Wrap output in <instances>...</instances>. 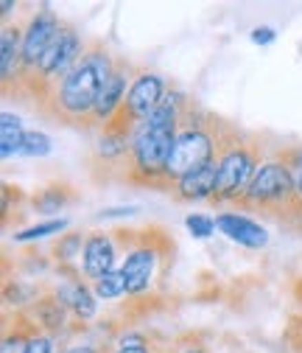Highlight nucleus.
I'll use <instances>...</instances> for the list:
<instances>
[{
    "mask_svg": "<svg viewBox=\"0 0 302 353\" xmlns=\"http://www.w3.org/2000/svg\"><path fill=\"white\" fill-rule=\"evenodd\" d=\"M191 107L188 96L182 93H165V101L143 121L135 126L132 135V154H129V165L132 174L143 183H165V165L174 152L177 135L182 129V115Z\"/></svg>",
    "mask_w": 302,
    "mask_h": 353,
    "instance_id": "1",
    "label": "nucleus"
},
{
    "mask_svg": "<svg viewBox=\"0 0 302 353\" xmlns=\"http://www.w3.org/2000/svg\"><path fill=\"white\" fill-rule=\"evenodd\" d=\"M115 62L104 46H90L76 68L54 87V110L62 121H90L104 84L115 73Z\"/></svg>",
    "mask_w": 302,
    "mask_h": 353,
    "instance_id": "2",
    "label": "nucleus"
},
{
    "mask_svg": "<svg viewBox=\"0 0 302 353\" xmlns=\"http://www.w3.org/2000/svg\"><path fill=\"white\" fill-rule=\"evenodd\" d=\"M215 152H219V138L213 135V129L199 121H185V115H182V129H180L174 152H171L168 165H165V183L174 185L182 176L215 163L219 160Z\"/></svg>",
    "mask_w": 302,
    "mask_h": 353,
    "instance_id": "3",
    "label": "nucleus"
},
{
    "mask_svg": "<svg viewBox=\"0 0 302 353\" xmlns=\"http://www.w3.org/2000/svg\"><path fill=\"white\" fill-rule=\"evenodd\" d=\"M241 205H255V208L269 210V213H277L283 208L299 210L302 205L296 199V185H294V174H291L288 163L285 160L261 163V168H257V174L252 176Z\"/></svg>",
    "mask_w": 302,
    "mask_h": 353,
    "instance_id": "4",
    "label": "nucleus"
},
{
    "mask_svg": "<svg viewBox=\"0 0 302 353\" xmlns=\"http://www.w3.org/2000/svg\"><path fill=\"white\" fill-rule=\"evenodd\" d=\"M219 183H215V202H241L252 176L257 174V149L249 143H230L219 152L215 160Z\"/></svg>",
    "mask_w": 302,
    "mask_h": 353,
    "instance_id": "5",
    "label": "nucleus"
},
{
    "mask_svg": "<svg viewBox=\"0 0 302 353\" xmlns=\"http://www.w3.org/2000/svg\"><path fill=\"white\" fill-rule=\"evenodd\" d=\"M84 51L87 48H84L78 31L73 26H62L59 37L51 42V48L45 51V57H42V62L36 68V79L42 84H54V81L59 84L76 68V62L84 57Z\"/></svg>",
    "mask_w": 302,
    "mask_h": 353,
    "instance_id": "6",
    "label": "nucleus"
},
{
    "mask_svg": "<svg viewBox=\"0 0 302 353\" xmlns=\"http://www.w3.org/2000/svg\"><path fill=\"white\" fill-rule=\"evenodd\" d=\"M62 26L65 23L51 9H39L28 20V26L23 28V76L25 79H31V73H36L42 57L51 48V42L59 37Z\"/></svg>",
    "mask_w": 302,
    "mask_h": 353,
    "instance_id": "7",
    "label": "nucleus"
},
{
    "mask_svg": "<svg viewBox=\"0 0 302 353\" xmlns=\"http://www.w3.org/2000/svg\"><path fill=\"white\" fill-rule=\"evenodd\" d=\"M165 93H168V90H165L162 76L149 73V70L138 73L135 81H132V87H129V93H126L123 115L132 121L135 126L143 123V121H146V118L165 101Z\"/></svg>",
    "mask_w": 302,
    "mask_h": 353,
    "instance_id": "8",
    "label": "nucleus"
},
{
    "mask_svg": "<svg viewBox=\"0 0 302 353\" xmlns=\"http://www.w3.org/2000/svg\"><path fill=\"white\" fill-rule=\"evenodd\" d=\"M160 270V250L151 244H138L129 250V255L120 263V272L126 281V294H143L151 289Z\"/></svg>",
    "mask_w": 302,
    "mask_h": 353,
    "instance_id": "9",
    "label": "nucleus"
},
{
    "mask_svg": "<svg viewBox=\"0 0 302 353\" xmlns=\"http://www.w3.org/2000/svg\"><path fill=\"white\" fill-rule=\"evenodd\" d=\"M215 228H219V233H224L233 244L246 247V250H263L269 244V230L246 213H230V210L219 213L215 216Z\"/></svg>",
    "mask_w": 302,
    "mask_h": 353,
    "instance_id": "10",
    "label": "nucleus"
},
{
    "mask_svg": "<svg viewBox=\"0 0 302 353\" xmlns=\"http://www.w3.org/2000/svg\"><path fill=\"white\" fill-rule=\"evenodd\" d=\"M115 261H118L115 239L109 233H90L81 252V275L96 283L115 270Z\"/></svg>",
    "mask_w": 302,
    "mask_h": 353,
    "instance_id": "11",
    "label": "nucleus"
},
{
    "mask_svg": "<svg viewBox=\"0 0 302 353\" xmlns=\"http://www.w3.org/2000/svg\"><path fill=\"white\" fill-rule=\"evenodd\" d=\"M129 73H126V68H118L112 76H109V81L104 84V90H101V96H98V104H96V110H93V115H90V126H98V129H104V126H109L118 115H120V110H123V104H126V93H129Z\"/></svg>",
    "mask_w": 302,
    "mask_h": 353,
    "instance_id": "12",
    "label": "nucleus"
},
{
    "mask_svg": "<svg viewBox=\"0 0 302 353\" xmlns=\"http://www.w3.org/2000/svg\"><path fill=\"white\" fill-rule=\"evenodd\" d=\"M54 297L67 308V312H73L81 323H87L96 317L98 312V294L90 283H84L81 278H65L56 289H54Z\"/></svg>",
    "mask_w": 302,
    "mask_h": 353,
    "instance_id": "13",
    "label": "nucleus"
},
{
    "mask_svg": "<svg viewBox=\"0 0 302 353\" xmlns=\"http://www.w3.org/2000/svg\"><path fill=\"white\" fill-rule=\"evenodd\" d=\"M23 76V28L3 26L0 31V79H3V90Z\"/></svg>",
    "mask_w": 302,
    "mask_h": 353,
    "instance_id": "14",
    "label": "nucleus"
},
{
    "mask_svg": "<svg viewBox=\"0 0 302 353\" xmlns=\"http://www.w3.org/2000/svg\"><path fill=\"white\" fill-rule=\"evenodd\" d=\"M215 183H219V168L215 163L182 176L174 183V196L180 202H202V199H215Z\"/></svg>",
    "mask_w": 302,
    "mask_h": 353,
    "instance_id": "15",
    "label": "nucleus"
},
{
    "mask_svg": "<svg viewBox=\"0 0 302 353\" xmlns=\"http://www.w3.org/2000/svg\"><path fill=\"white\" fill-rule=\"evenodd\" d=\"M31 317L34 323L45 331V334H56L65 328V317H67V308L54 297V294H45V297H39L34 305H31Z\"/></svg>",
    "mask_w": 302,
    "mask_h": 353,
    "instance_id": "16",
    "label": "nucleus"
},
{
    "mask_svg": "<svg viewBox=\"0 0 302 353\" xmlns=\"http://www.w3.org/2000/svg\"><path fill=\"white\" fill-rule=\"evenodd\" d=\"M23 143H25L23 121H20V115L6 110L3 115H0V157L12 160V157L23 154Z\"/></svg>",
    "mask_w": 302,
    "mask_h": 353,
    "instance_id": "17",
    "label": "nucleus"
},
{
    "mask_svg": "<svg viewBox=\"0 0 302 353\" xmlns=\"http://www.w3.org/2000/svg\"><path fill=\"white\" fill-rule=\"evenodd\" d=\"M67 202H73V191H70V185H65V183H54V185H45L42 191L34 194L31 208H34L36 213H42V216H54V213H59Z\"/></svg>",
    "mask_w": 302,
    "mask_h": 353,
    "instance_id": "18",
    "label": "nucleus"
},
{
    "mask_svg": "<svg viewBox=\"0 0 302 353\" xmlns=\"http://www.w3.org/2000/svg\"><path fill=\"white\" fill-rule=\"evenodd\" d=\"M67 230V219H48V222H39V225H31V228H23L17 230L12 239L17 244H28V241H39V239H48L54 233H62Z\"/></svg>",
    "mask_w": 302,
    "mask_h": 353,
    "instance_id": "19",
    "label": "nucleus"
},
{
    "mask_svg": "<svg viewBox=\"0 0 302 353\" xmlns=\"http://www.w3.org/2000/svg\"><path fill=\"white\" fill-rule=\"evenodd\" d=\"M84 244H87V236L84 233H65V236H59V241L54 247V258L59 263H70V261L81 258Z\"/></svg>",
    "mask_w": 302,
    "mask_h": 353,
    "instance_id": "20",
    "label": "nucleus"
},
{
    "mask_svg": "<svg viewBox=\"0 0 302 353\" xmlns=\"http://www.w3.org/2000/svg\"><path fill=\"white\" fill-rule=\"evenodd\" d=\"M51 152H54V141H51V135H45L42 129H31V132H25L23 157H34V160H39V157H48Z\"/></svg>",
    "mask_w": 302,
    "mask_h": 353,
    "instance_id": "21",
    "label": "nucleus"
},
{
    "mask_svg": "<svg viewBox=\"0 0 302 353\" xmlns=\"http://www.w3.org/2000/svg\"><path fill=\"white\" fill-rule=\"evenodd\" d=\"M93 289H96L98 300H118V297H123V294H126V281H123V272H120V270L107 272L101 281H96V283H93Z\"/></svg>",
    "mask_w": 302,
    "mask_h": 353,
    "instance_id": "22",
    "label": "nucleus"
},
{
    "mask_svg": "<svg viewBox=\"0 0 302 353\" xmlns=\"http://www.w3.org/2000/svg\"><path fill=\"white\" fill-rule=\"evenodd\" d=\"M185 228H188V233L193 236V239H210L215 230V219L213 216H207V213H191V216H185Z\"/></svg>",
    "mask_w": 302,
    "mask_h": 353,
    "instance_id": "23",
    "label": "nucleus"
},
{
    "mask_svg": "<svg viewBox=\"0 0 302 353\" xmlns=\"http://www.w3.org/2000/svg\"><path fill=\"white\" fill-rule=\"evenodd\" d=\"M36 289L34 286H23V283H9L6 286V305H25V303H36Z\"/></svg>",
    "mask_w": 302,
    "mask_h": 353,
    "instance_id": "24",
    "label": "nucleus"
},
{
    "mask_svg": "<svg viewBox=\"0 0 302 353\" xmlns=\"http://www.w3.org/2000/svg\"><path fill=\"white\" fill-rule=\"evenodd\" d=\"M34 334H36V331H34ZM34 334H25V331H9V334L3 336V345H0V353H25L28 339H31Z\"/></svg>",
    "mask_w": 302,
    "mask_h": 353,
    "instance_id": "25",
    "label": "nucleus"
},
{
    "mask_svg": "<svg viewBox=\"0 0 302 353\" xmlns=\"http://www.w3.org/2000/svg\"><path fill=\"white\" fill-rule=\"evenodd\" d=\"M285 163H288V168H291V174H294V185H296V199H299V205H302V149L291 152V157H288Z\"/></svg>",
    "mask_w": 302,
    "mask_h": 353,
    "instance_id": "26",
    "label": "nucleus"
},
{
    "mask_svg": "<svg viewBox=\"0 0 302 353\" xmlns=\"http://www.w3.org/2000/svg\"><path fill=\"white\" fill-rule=\"evenodd\" d=\"M25 353H54V336L51 334H34L28 339Z\"/></svg>",
    "mask_w": 302,
    "mask_h": 353,
    "instance_id": "27",
    "label": "nucleus"
},
{
    "mask_svg": "<svg viewBox=\"0 0 302 353\" xmlns=\"http://www.w3.org/2000/svg\"><path fill=\"white\" fill-rule=\"evenodd\" d=\"M118 347H149V336L143 331H126L118 336Z\"/></svg>",
    "mask_w": 302,
    "mask_h": 353,
    "instance_id": "28",
    "label": "nucleus"
},
{
    "mask_svg": "<svg viewBox=\"0 0 302 353\" xmlns=\"http://www.w3.org/2000/svg\"><path fill=\"white\" fill-rule=\"evenodd\" d=\"M249 37H252L255 46H272V42L277 39V31L272 26H255Z\"/></svg>",
    "mask_w": 302,
    "mask_h": 353,
    "instance_id": "29",
    "label": "nucleus"
},
{
    "mask_svg": "<svg viewBox=\"0 0 302 353\" xmlns=\"http://www.w3.org/2000/svg\"><path fill=\"white\" fill-rule=\"evenodd\" d=\"M140 208L138 205H126V208H107V210H101L98 213V219L101 222H107V219H123V216H135Z\"/></svg>",
    "mask_w": 302,
    "mask_h": 353,
    "instance_id": "30",
    "label": "nucleus"
},
{
    "mask_svg": "<svg viewBox=\"0 0 302 353\" xmlns=\"http://www.w3.org/2000/svg\"><path fill=\"white\" fill-rule=\"evenodd\" d=\"M62 353H98L93 345H73V347H67V350H62Z\"/></svg>",
    "mask_w": 302,
    "mask_h": 353,
    "instance_id": "31",
    "label": "nucleus"
},
{
    "mask_svg": "<svg viewBox=\"0 0 302 353\" xmlns=\"http://www.w3.org/2000/svg\"><path fill=\"white\" fill-rule=\"evenodd\" d=\"M115 353H149V347H118Z\"/></svg>",
    "mask_w": 302,
    "mask_h": 353,
    "instance_id": "32",
    "label": "nucleus"
},
{
    "mask_svg": "<svg viewBox=\"0 0 302 353\" xmlns=\"http://www.w3.org/2000/svg\"><path fill=\"white\" fill-rule=\"evenodd\" d=\"M180 353H207V350H204L202 345H191V347H182Z\"/></svg>",
    "mask_w": 302,
    "mask_h": 353,
    "instance_id": "33",
    "label": "nucleus"
},
{
    "mask_svg": "<svg viewBox=\"0 0 302 353\" xmlns=\"http://www.w3.org/2000/svg\"><path fill=\"white\" fill-rule=\"evenodd\" d=\"M14 9V3H12V0H3V3H0V12H3V14H9Z\"/></svg>",
    "mask_w": 302,
    "mask_h": 353,
    "instance_id": "34",
    "label": "nucleus"
}]
</instances>
